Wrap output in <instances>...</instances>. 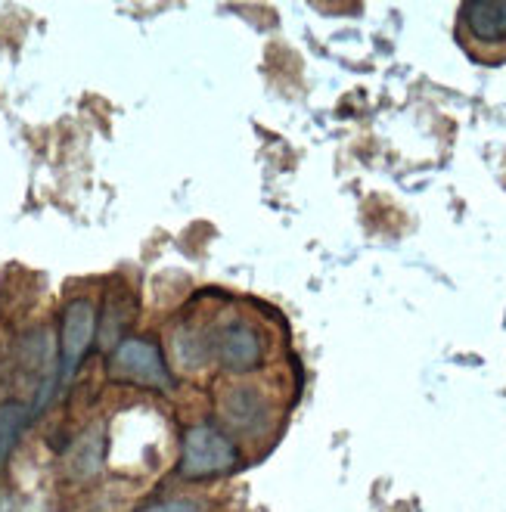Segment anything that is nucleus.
Instances as JSON below:
<instances>
[{
  "instance_id": "f257e3e1",
  "label": "nucleus",
  "mask_w": 506,
  "mask_h": 512,
  "mask_svg": "<svg viewBox=\"0 0 506 512\" xmlns=\"http://www.w3.org/2000/svg\"><path fill=\"white\" fill-rule=\"evenodd\" d=\"M240 466V450L236 444L212 429V426H196L184 438V457H181V472L193 481L199 478H215L227 475Z\"/></svg>"
},
{
  "instance_id": "f03ea898",
  "label": "nucleus",
  "mask_w": 506,
  "mask_h": 512,
  "mask_svg": "<svg viewBox=\"0 0 506 512\" xmlns=\"http://www.w3.org/2000/svg\"><path fill=\"white\" fill-rule=\"evenodd\" d=\"M109 373L118 382H131L140 388H156V391L174 388V379L165 367V357L150 339H125L112 351Z\"/></svg>"
},
{
  "instance_id": "7ed1b4c3",
  "label": "nucleus",
  "mask_w": 506,
  "mask_h": 512,
  "mask_svg": "<svg viewBox=\"0 0 506 512\" xmlns=\"http://www.w3.org/2000/svg\"><path fill=\"white\" fill-rule=\"evenodd\" d=\"M97 339V311L87 298L69 301L59 323V382H69Z\"/></svg>"
},
{
  "instance_id": "20e7f679",
  "label": "nucleus",
  "mask_w": 506,
  "mask_h": 512,
  "mask_svg": "<svg viewBox=\"0 0 506 512\" xmlns=\"http://www.w3.org/2000/svg\"><path fill=\"white\" fill-rule=\"evenodd\" d=\"M212 351H218L221 367H227L230 373H249L264 360V339L255 326L236 320L221 329Z\"/></svg>"
},
{
  "instance_id": "39448f33",
  "label": "nucleus",
  "mask_w": 506,
  "mask_h": 512,
  "mask_svg": "<svg viewBox=\"0 0 506 512\" xmlns=\"http://www.w3.org/2000/svg\"><path fill=\"white\" fill-rule=\"evenodd\" d=\"M460 22L475 44H506V0H475L460 7Z\"/></svg>"
},
{
  "instance_id": "423d86ee",
  "label": "nucleus",
  "mask_w": 506,
  "mask_h": 512,
  "mask_svg": "<svg viewBox=\"0 0 506 512\" xmlns=\"http://www.w3.org/2000/svg\"><path fill=\"white\" fill-rule=\"evenodd\" d=\"M221 416L227 426L243 432V435H258L267 426V401L255 388H230L221 398Z\"/></svg>"
},
{
  "instance_id": "0eeeda50",
  "label": "nucleus",
  "mask_w": 506,
  "mask_h": 512,
  "mask_svg": "<svg viewBox=\"0 0 506 512\" xmlns=\"http://www.w3.org/2000/svg\"><path fill=\"white\" fill-rule=\"evenodd\" d=\"M174 357H177V364L187 367V370H196L202 367L208 354H212V345H205L199 333H193V329H177L174 333Z\"/></svg>"
},
{
  "instance_id": "6e6552de",
  "label": "nucleus",
  "mask_w": 506,
  "mask_h": 512,
  "mask_svg": "<svg viewBox=\"0 0 506 512\" xmlns=\"http://www.w3.org/2000/svg\"><path fill=\"white\" fill-rule=\"evenodd\" d=\"M25 419H28V410L22 404H4V407H0V460L10 454V447L16 444Z\"/></svg>"
},
{
  "instance_id": "1a4fd4ad",
  "label": "nucleus",
  "mask_w": 506,
  "mask_h": 512,
  "mask_svg": "<svg viewBox=\"0 0 506 512\" xmlns=\"http://www.w3.org/2000/svg\"><path fill=\"white\" fill-rule=\"evenodd\" d=\"M140 512H205V506L196 500H162V503H153Z\"/></svg>"
}]
</instances>
